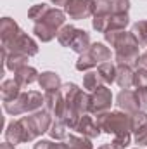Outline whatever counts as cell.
<instances>
[{
	"mask_svg": "<svg viewBox=\"0 0 147 149\" xmlns=\"http://www.w3.org/2000/svg\"><path fill=\"white\" fill-rule=\"evenodd\" d=\"M52 121H54V116L47 109H38L35 113H30L28 116H21L19 123L23 127L24 142H31L37 137L43 135L45 132H49Z\"/></svg>",
	"mask_w": 147,
	"mask_h": 149,
	"instance_id": "1",
	"label": "cell"
},
{
	"mask_svg": "<svg viewBox=\"0 0 147 149\" xmlns=\"http://www.w3.org/2000/svg\"><path fill=\"white\" fill-rule=\"evenodd\" d=\"M97 125L101 127L102 132L112 134V135H121V134H132V114L125 111H106L95 116Z\"/></svg>",
	"mask_w": 147,
	"mask_h": 149,
	"instance_id": "2",
	"label": "cell"
},
{
	"mask_svg": "<svg viewBox=\"0 0 147 149\" xmlns=\"http://www.w3.org/2000/svg\"><path fill=\"white\" fill-rule=\"evenodd\" d=\"M114 54H116V64H125L130 68L139 66L140 59V45L137 38L133 37L132 31H125V35L119 38L114 45Z\"/></svg>",
	"mask_w": 147,
	"mask_h": 149,
	"instance_id": "3",
	"label": "cell"
},
{
	"mask_svg": "<svg viewBox=\"0 0 147 149\" xmlns=\"http://www.w3.org/2000/svg\"><path fill=\"white\" fill-rule=\"evenodd\" d=\"M2 50H5V52H17V54H24L28 57H33V56L38 54V43L28 33L21 31L16 38H12L10 42L3 43Z\"/></svg>",
	"mask_w": 147,
	"mask_h": 149,
	"instance_id": "4",
	"label": "cell"
},
{
	"mask_svg": "<svg viewBox=\"0 0 147 149\" xmlns=\"http://www.w3.org/2000/svg\"><path fill=\"white\" fill-rule=\"evenodd\" d=\"M112 104V92L106 85L99 87L95 92L90 94V106H88V114L97 116L101 113H106L111 109Z\"/></svg>",
	"mask_w": 147,
	"mask_h": 149,
	"instance_id": "5",
	"label": "cell"
},
{
	"mask_svg": "<svg viewBox=\"0 0 147 149\" xmlns=\"http://www.w3.org/2000/svg\"><path fill=\"white\" fill-rule=\"evenodd\" d=\"M94 9H95V0H69L64 12L66 16H69V19L81 21L94 16Z\"/></svg>",
	"mask_w": 147,
	"mask_h": 149,
	"instance_id": "6",
	"label": "cell"
},
{
	"mask_svg": "<svg viewBox=\"0 0 147 149\" xmlns=\"http://www.w3.org/2000/svg\"><path fill=\"white\" fill-rule=\"evenodd\" d=\"M45 109L50 113L54 118H59L62 120L64 118V113H66V99L59 90H52V92H45Z\"/></svg>",
	"mask_w": 147,
	"mask_h": 149,
	"instance_id": "7",
	"label": "cell"
},
{
	"mask_svg": "<svg viewBox=\"0 0 147 149\" xmlns=\"http://www.w3.org/2000/svg\"><path fill=\"white\" fill-rule=\"evenodd\" d=\"M132 134L135 139V144L140 148L147 146V113L139 109L132 114Z\"/></svg>",
	"mask_w": 147,
	"mask_h": 149,
	"instance_id": "8",
	"label": "cell"
},
{
	"mask_svg": "<svg viewBox=\"0 0 147 149\" xmlns=\"http://www.w3.org/2000/svg\"><path fill=\"white\" fill-rule=\"evenodd\" d=\"M116 106H118L121 111L128 113V114L137 113L140 109L137 92H135V90H130V88H123V90L116 95Z\"/></svg>",
	"mask_w": 147,
	"mask_h": 149,
	"instance_id": "9",
	"label": "cell"
},
{
	"mask_svg": "<svg viewBox=\"0 0 147 149\" xmlns=\"http://www.w3.org/2000/svg\"><path fill=\"white\" fill-rule=\"evenodd\" d=\"M74 130L78 134H81L83 137H88V139H97L101 135V132H102L92 114H83L80 118V121H78V125H76Z\"/></svg>",
	"mask_w": 147,
	"mask_h": 149,
	"instance_id": "10",
	"label": "cell"
},
{
	"mask_svg": "<svg viewBox=\"0 0 147 149\" xmlns=\"http://www.w3.org/2000/svg\"><path fill=\"white\" fill-rule=\"evenodd\" d=\"M23 106L24 113H35L45 106V95H42L38 90H28L23 92Z\"/></svg>",
	"mask_w": 147,
	"mask_h": 149,
	"instance_id": "11",
	"label": "cell"
},
{
	"mask_svg": "<svg viewBox=\"0 0 147 149\" xmlns=\"http://www.w3.org/2000/svg\"><path fill=\"white\" fill-rule=\"evenodd\" d=\"M38 23H45V24H49V26H52L59 31L66 24V12L59 7H50L45 12V16L42 17V21H38Z\"/></svg>",
	"mask_w": 147,
	"mask_h": 149,
	"instance_id": "12",
	"label": "cell"
},
{
	"mask_svg": "<svg viewBox=\"0 0 147 149\" xmlns=\"http://www.w3.org/2000/svg\"><path fill=\"white\" fill-rule=\"evenodd\" d=\"M21 31L23 30L19 28V24L14 19L2 17V21H0V38H2V45L7 43V42H10L12 38H16Z\"/></svg>",
	"mask_w": 147,
	"mask_h": 149,
	"instance_id": "13",
	"label": "cell"
},
{
	"mask_svg": "<svg viewBox=\"0 0 147 149\" xmlns=\"http://www.w3.org/2000/svg\"><path fill=\"white\" fill-rule=\"evenodd\" d=\"M38 85L45 92H52V90H59L62 87V81H61V76L55 71H43L38 76Z\"/></svg>",
	"mask_w": 147,
	"mask_h": 149,
	"instance_id": "14",
	"label": "cell"
},
{
	"mask_svg": "<svg viewBox=\"0 0 147 149\" xmlns=\"http://www.w3.org/2000/svg\"><path fill=\"white\" fill-rule=\"evenodd\" d=\"M87 54L92 57V61L95 63V66H99V64H102V63L111 61V49H109V47H106L104 43H101V42L92 43V45H90V49L87 50Z\"/></svg>",
	"mask_w": 147,
	"mask_h": 149,
	"instance_id": "15",
	"label": "cell"
},
{
	"mask_svg": "<svg viewBox=\"0 0 147 149\" xmlns=\"http://www.w3.org/2000/svg\"><path fill=\"white\" fill-rule=\"evenodd\" d=\"M2 57H3V63H5V68L7 70H10V71H17V70H21L23 66H26L28 64V56H24V54H17V52H5V50H2Z\"/></svg>",
	"mask_w": 147,
	"mask_h": 149,
	"instance_id": "16",
	"label": "cell"
},
{
	"mask_svg": "<svg viewBox=\"0 0 147 149\" xmlns=\"http://www.w3.org/2000/svg\"><path fill=\"white\" fill-rule=\"evenodd\" d=\"M38 76H40V73H38L37 70L33 68V66H23L21 70H17L16 73H14V80L19 83V87L23 88V87H28V85H31V83H35V81H38Z\"/></svg>",
	"mask_w": 147,
	"mask_h": 149,
	"instance_id": "17",
	"label": "cell"
},
{
	"mask_svg": "<svg viewBox=\"0 0 147 149\" xmlns=\"http://www.w3.org/2000/svg\"><path fill=\"white\" fill-rule=\"evenodd\" d=\"M5 142H9L12 146H17V144L24 142V134H23V127H21L19 120L10 121L5 127Z\"/></svg>",
	"mask_w": 147,
	"mask_h": 149,
	"instance_id": "18",
	"label": "cell"
},
{
	"mask_svg": "<svg viewBox=\"0 0 147 149\" xmlns=\"http://www.w3.org/2000/svg\"><path fill=\"white\" fill-rule=\"evenodd\" d=\"M90 45H92V42H90V33H87L85 30L76 28V33H74V38H73V42H71V47H69V49L80 56V54L87 52V50L90 49Z\"/></svg>",
	"mask_w": 147,
	"mask_h": 149,
	"instance_id": "19",
	"label": "cell"
},
{
	"mask_svg": "<svg viewBox=\"0 0 147 149\" xmlns=\"http://www.w3.org/2000/svg\"><path fill=\"white\" fill-rule=\"evenodd\" d=\"M133 68L125 66V64H116V83L121 88H130L133 87Z\"/></svg>",
	"mask_w": 147,
	"mask_h": 149,
	"instance_id": "20",
	"label": "cell"
},
{
	"mask_svg": "<svg viewBox=\"0 0 147 149\" xmlns=\"http://www.w3.org/2000/svg\"><path fill=\"white\" fill-rule=\"evenodd\" d=\"M33 33H35V37H37L38 40H42L43 43H47V42H52L54 38L57 37L59 31H57L55 28L45 24V23H35V26H33Z\"/></svg>",
	"mask_w": 147,
	"mask_h": 149,
	"instance_id": "21",
	"label": "cell"
},
{
	"mask_svg": "<svg viewBox=\"0 0 147 149\" xmlns=\"http://www.w3.org/2000/svg\"><path fill=\"white\" fill-rule=\"evenodd\" d=\"M0 92H2V101H12L21 94V87L16 80H3L0 85Z\"/></svg>",
	"mask_w": 147,
	"mask_h": 149,
	"instance_id": "22",
	"label": "cell"
},
{
	"mask_svg": "<svg viewBox=\"0 0 147 149\" xmlns=\"http://www.w3.org/2000/svg\"><path fill=\"white\" fill-rule=\"evenodd\" d=\"M97 73H99L104 85H111L112 81H116V64L111 63V61L102 63V64L97 66Z\"/></svg>",
	"mask_w": 147,
	"mask_h": 149,
	"instance_id": "23",
	"label": "cell"
},
{
	"mask_svg": "<svg viewBox=\"0 0 147 149\" xmlns=\"http://www.w3.org/2000/svg\"><path fill=\"white\" fill-rule=\"evenodd\" d=\"M104 83H102V80H101V76L97 71H87V73L83 74V88H85V92H95L99 87H102Z\"/></svg>",
	"mask_w": 147,
	"mask_h": 149,
	"instance_id": "24",
	"label": "cell"
},
{
	"mask_svg": "<svg viewBox=\"0 0 147 149\" xmlns=\"http://www.w3.org/2000/svg\"><path fill=\"white\" fill-rule=\"evenodd\" d=\"M68 125L62 121V120H59V118H54V121H52V125H50V128H49V135L54 139V141H62V139H66L68 137Z\"/></svg>",
	"mask_w": 147,
	"mask_h": 149,
	"instance_id": "25",
	"label": "cell"
},
{
	"mask_svg": "<svg viewBox=\"0 0 147 149\" xmlns=\"http://www.w3.org/2000/svg\"><path fill=\"white\" fill-rule=\"evenodd\" d=\"M74 33H76V28H74L73 24H64V26L59 30V33H57V42H59L62 47H71Z\"/></svg>",
	"mask_w": 147,
	"mask_h": 149,
	"instance_id": "26",
	"label": "cell"
},
{
	"mask_svg": "<svg viewBox=\"0 0 147 149\" xmlns=\"http://www.w3.org/2000/svg\"><path fill=\"white\" fill-rule=\"evenodd\" d=\"M132 33H133V37L137 38L140 47H147V19L135 23L132 26Z\"/></svg>",
	"mask_w": 147,
	"mask_h": 149,
	"instance_id": "27",
	"label": "cell"
},
{
	"mask_svg": "<svg viewBox=\"0 0 147 149\" xmlns=\"http://www.w3.org/2000/svg\"><path fill=\"white\" fill-rule=\"evenodd\" d=\"M128 24H130V16H128V12L111 14L109 28H107V30H125ZM107 30H106V31H107Z\"/></svg>",
	"mask_w": 147,
	"mask_h": 149,
	"instance_id": "28",
	"label": "cell"
},
{
	"mask_svg": "<svg viewBox=\"0 0 147 149\" xmlns=\"http://www.w3.org/2000/svg\"><path fill=\"white\" fill-rule=\"evenodd\" d=\"M68 148L69 149H94L92 146V139L88 137H78V135H69L68 137Z\"/></svg>",
	"mask_w": 147,
	"mask_h": 149,
	"instance_id": "29",
	"label": "cell"
},
{
	"mask_svg": "<svg viewBox=\"0 0 147 149\" xmlns=\"http://www.w3.org/2000/svg\"><path fill=\"white\" fill-rule=\"evenodd\" d=\"M109 19L111 16H104V14H94L92 19V28L99 33H106V30L109 28Z\"/></svg>",
	"mask_w": 147,
	"mask_h": 149,
	"instance_id": "30",
	"label": "cell"
},
{
	"mask_svg": "<svg viewBox=\"0 0 147 149\" xmlns=\"http://www.w3.org/2000/svg\"><path fill=\"white\" fill-rule=\"evenodd\" d=\"M49 9H50V7L45 5V3H37V5H33V7L28 10V17H30L31 21L38 23V21H42V17L45 16V12H47Z\"/></svg>",
	"mask_w": 147,
	"mask_h": 149,
	"instance_id": "31",
	"label": "cell"
},
{
	"mask_svg": "<svg viewBox=\"0 0 147 149\" xmlns=\"http://www.w3.org/2000/svg\"><path fill=\"white\" fill-rule=\"evenodd\" d=\"M133 85H135L137 88H140V87H147V68H142V66H137V68H135Z\"/></svg>",
	"mask_w": 147,
	"mask_h": 149,
	"instance_id": "32",
	"label": "cell"
},
{
	"mask_svg": "<svg viewBox=\"0 0 147 149\" xmlns=\"http://www.w3.org/2000/svg\"><path fill=\"white\" fill-rule=\"evenodd\" d=\"M130 142H132V134H121V135H114V141H112V144H114V148L116 149H125L130 146Z\"/></svg>",
	"mask_w": 147,
	"mask_h": 149,
	"instance_id": "33",
	"label": "cell"
},
{
	"mask_svg": "<svg viewBox=\"0 0 147 149\" xmlns=\"http://www.w3.org/2000/svg\"><path fill=\"white\" fill-rule=\"evenodd\" d=\"M130 10V0H112V14H121Z\"/></svg>",
	"mask_w": 147,
	"mask_h": 149,
	"instance_id": "34",
	"label": "cell"
},
{
	"mask_svg": "<svg viewBox=\"0 0 147 149\" xmlns=\"http://www.w3.org/2000/svg\"><path fill=\"white\" fill-rule=\"evenodd\" d=\"M137 92V97H139V104H140V109L147 111V87H140L135 90Z\"/></svg>",
	"mask_w": 147,
	"mask_h": 149,
	"instance_id": "35",
	"label": "cell"
},
{
	"mask_svg": "<svg viewBox=\"0 0 147 149\" xmlns=\"http://www.w3.org/2000/svg\"><path fill=\"white\" fill-rule=\"evenodd\" d=\"M52 146V141H45V139H42V141H38L37 144L33 146V149H50Z\"/></svg>",
	"mask_w": 147,
	"mask_h": 149,
	"instance_id": "36",
	"label": "cell"
},
{
	"mask_svg": "<svg viewBox=\"0 0 147 149\" xmlns=\"http://www.w3.org/2000/svg\"><path fill=\"white\" fill-rule=\"evenodd\" d=\"M52 3L59 9H66V5L69 3V0H52Z\"/></svg>",
	"mask_w": 147,
	"mask_h": 149,
	"instance_id": "37",
	"label": "cell"
},
{
	"mask_svg": "<svg viewBox=\"0 0 147 149\" xmlns=\"http://www.w3.org/2000/svg\"><path fill=\"white\" fill-rule=\"evenodd\" d=\"M50 149H69V148H68V142H52Z\"/></svg>",
	"mask_w": 147,
	"mask_h": 149,
	"instance_id": "38",
	"label": "cell"
},
{
	"mask_svg": "<svg viewBox=\"0 0 147 149\" xmlns=\"http://www.w3.org/2000/svg\"><path fill=\"white\" fill-rule=\"evenodd\" d=\"M0 149H16V146H12L9 142H3V144H0Z\"/></svg>",
	"mask_w": 147,
	"mask_h": 149,
	"instance_id": "39",
	"label": "cell"
},
{
	"mask_svg": "<svg viewBox=\"0 0 147 149\" xmlns=\"http://www.w3.org/2000/svg\"><path fill=\"white\" fill-rule=\"evenodd\" d=\"M97 149H116V148H114V144L111 142V144H102L101 148H97Z\"/></svg>",
	"mask_w": 147,
	"mask_h": 149,
	"instance_id": "40",
	"label": "cell"
},
{
	"mask_svg": "<svg viewBox=\"0 0 147 149\" xmlns=\"http://www.w3.org/2000/svg\"><path fill=\"white\" fill-rule=\"evenodd\" d=\"M142 56H144V57H146V59H147V50H146V54H142Z\"/></svg>",
	"mask_w": 147,
	"mask_h": 149,
	"instance_id": "41",
	"label": "cell"
}]
</instances>
